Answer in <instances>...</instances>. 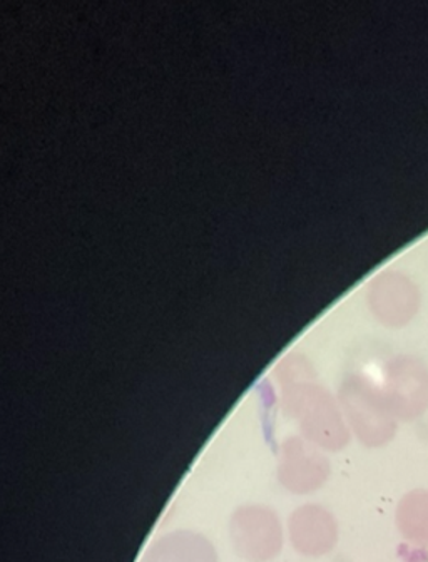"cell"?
<instances>
[{
    "instance_id": "6da1fadb",
    "label": "cell",
    "mask_w": 428,
    "mask_h": 562,
    "mask_svg": "<svg viewBox=\"0 0 428 562\" xmlns=\"http://www.w3.org/2000/svg\"><path fill=\"white\" fill-rule=\"evenodd\" d=\"M351 429L365 446L380 447L394 439L397 418L390 412L382 392L365 382H354L341 395Z\"/></svg>"
},
{
    "instance_id": "8992f818",
    "label": "cell",
    "mask_w": 428,
    "mask_h": 562,
    "mask_svg": "<svg viewBox=\"0 0 428 562\" xmlns=\"http://www.w3.org/2000/svg\"><path fill=\"white\" fill-rule=\"evenodd\" d=\"M300 418H302L303 432L325 449H343L350 440V432L330 397L316 402L315 412L313 414L308 412V415Z\"/></svg>"
},
{
    "instance_id": "ba28073f",
    "label": "cell",
    "mask_w": 428,
    "mask_h": 562,
    "mask_svg": "<svg viewBox=\"0 0 428 562\" xmlns=\"http://www.w3.org/2000/svg\"><path fill=\"white\" fill-rule=\"evenodd\" d=\"M397 526L407 541L428 548V491L408 492L398 504Z\"/></svg>"
},
{
    "instance_id": "7a4b0ae2",
    "label": "cell",
    "mask_w": 428,
    "mask_h": 562,
    "mask_svg": "<svg viewBox=\"0 0 428 562\" xmlns=\"http://www.w3.org/2000/svg\"><path fill=\"white\" fill-rule=\"evenodd\" d=\"M390 412L398 420H415L428 408V370L420 360L398 357L390 363L385 391Z\"/></svg>"
},
{
    "instance_id": "5b68a950",
    "label": "cell",
    "mask_w": 428,
    "mask_h": 562,
    "mask_svg": "<svg viewBox=\"0 0 428 562\" xmlns=\"http://www.w3.org/2000/svg\"><path fill=\"white\" fill-rule=\"evenodd\" d=\"M290 535L293 546L303 554H325L337 544V522L324 507L305 506L293 514Z\"/></svg>"
},
{
    "instance_id": "277c9868",
    "label": "cell",
    "mask_w": 428,
    "mask_h": 562,
    "mask_svg": "<svg viewBox=\"0 0 428 562\" xmlns=\"http://www.w3.org/2000/svg\"><path fill=\"white\" fill-rule=\"evenodd\" d=\"M327 459L319 456L302 439L286 440L283 447V464L280 465V481L290 491L306 492L324 485L328 477Z\"/></svg>"
},
{
    "instance_id": "52a82bcc",
    "label": "cell",
    "mask_w": 428,
    "mask_h": 562,
    "mask_svg": "<svg viewBox=\"0 0 428 562\" xmlns=\"http://www.w3.org/2000/svg\"><path fill=\"white\" fill-rule=\"evenodd\" d=\"M145 562H216V552L201 536L176 532L153 546Z\"/></svg>"
},
{
    "instance_id": "3957f363",
    "label": "cell",
    "mask_w": 428,
    "mask_h": 562,
    "mask_svg": "<svg viewBox=\"0 0 428 562\" xmlns=\"http://www.w3.org/2000/svg\"><path fill=\"white\" fill-rule=\"evenodd\" d=\"M232 535L236 551L255 562L274 558L283 542L277 516L264 507L239 509L233 517Z\"/></svg>"
}]
</instances>
